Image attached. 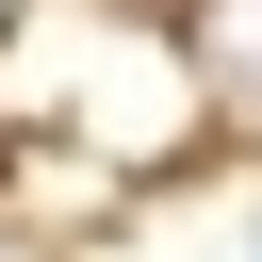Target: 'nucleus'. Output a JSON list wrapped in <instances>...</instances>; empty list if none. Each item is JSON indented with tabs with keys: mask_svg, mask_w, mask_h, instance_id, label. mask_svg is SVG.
Segmentation results:
<instances>
[{
	"mask_svg": "<svg viewBox=\"0 0 262 262\" xmlns=\"http://www.w3.org/2000/svg\"><path fill=\"white\" fill-rule=\"evenodd\" d=\"M213 82H262V0H213Z\"/></svg>",
	"mask_w": 262,
	"mask_h": 262,
	"instance_id": "nucleus-1",
	"label": "nucleus"
},
{
	"mask_svg": "<svg viewBox=\"0 0 262 262\" xmlns=\"http://www.w3.org/2000/svg\"><path fill=\"white\" fill-rule=\"evenodd\" d=\"M246 262H262V246H246Z\"/></svg>",
	"mask_w": 262,
	"mask_h": 262,
	"instance_id": "nucleus-2",
	"label": "nucleus"
}]
</instances>
